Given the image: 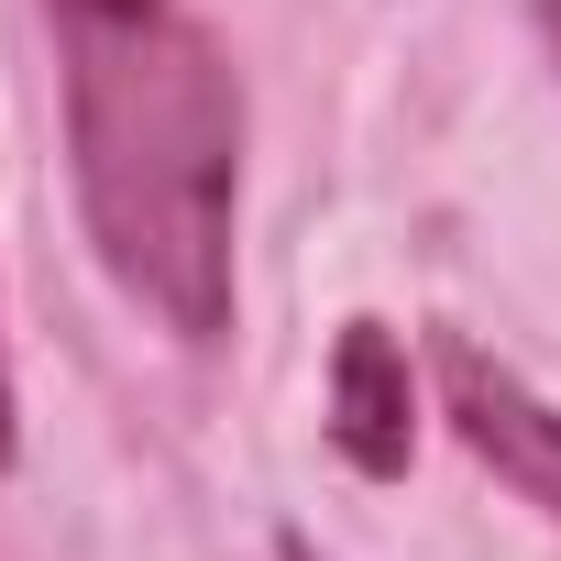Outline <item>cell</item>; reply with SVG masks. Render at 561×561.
I'll return each mask as SVG.
<instances>
[{
  "mask_svg": "<svg viewBox=\"0 0 561 561\" xmlns=\"http://www.w3.org/2000/svg\"><path fill=\"white\" fill-rule=\"evenodd\" d=\"M67 165L111 287L176 342L231 331V198H242V78L176 0H56Z\"/></svg>",
  "mask_w": 561,
  "mask_h": 561,
  "instance_id": "cell-1",
  "label": "cell"
},
{
  "mask_svg": "<svg viewBox=\"0 0 561 561\" xmlns=\"http://www.w3.org/2000/svg\"><path fill=\"white\" fill-rule=\"evenodd\" d=\"M440 408H451V430L561 528V408L550 397H528L484 342H440Z\"/></svg>",
  "mask_w": 561,
  "mask_h": 561,
  "instance_id": "cell-2",
  "label": "cell"
},
{
  "mask_svg": "<svg viewBox=\"0 0 561 561\" xmlns=\"http://www.w3.org/2000/svg\"><path fill=\"white\" fill-rule=\"evenodd\" d=\"M331 440L375 484H397L408 451H419V386H408V342L386 320H342V353H331Z\"/></svg>",
  "mask_w": 561,
  "mask_h": 561,
  "instance_id": "cell-3",
  "label": "cell"
},
{
  "mask_svg": "<svg viewBox=\"0 0 561 561\" xmlns=\"http://www.w3.org/2000/svg\"><path fill=\"white\" fill-rule=\"evenodd\" d=\"M0 473H12V364H0Z\"/></svg>",
  "mask_w": 561,
  "mask_h": 561,
  "instance_id": "cell-4",
  "label": "cell"
},
{
  "mask_svg": "<svg viewBox=\"0 0 561 561\" xmlns=\"http://www.w3.org/2000/svg\"><path fill=\"white\" fill-rule=\"evenodd\" d=\"M539 34H550V56H561V0H539Z\"/></svg>",
  "mask_w": 561,
  "mask_h": 561,
  "instance_id": "cell-5",
  "label": "cell"
},
{
  "mask_svg": "<svg viewBox=\"0 0 561 561\" xmlns=\"http://www.w3.org/2000/svg\"><path fill=\"white\" fill-rule=\"evenodd\" d=\"M275 561H320V550H309V539H287V550H275Z\"/></svg>",
  "mask_w": 561,
  "mask_h": 561,
  "instance_id": "cell-6",
  "label": "cell"
}]
</instances>
